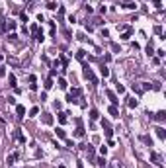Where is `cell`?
Masks as SVG:
<instances>
[{
	"label": "cell",
	"instance_id": "2",
	"mask_svg": "<svg viewBox=\"0 0 166 168\" xmlns=\"http://www.w3.org/2000/svg\"><path fill=\"white\" fill-rule=\"evenodd\" d=\"M106 96L111 100V106H117L119 104V100H117V96H115V92H111V90H106Z\"/></svg>",
	"mask_w": 166,
	"mask_h": 168
},
{
	"label": "cell",
	"instance_id": "5",
	"mask_svg": "<svg viewBox=\"0 0 166 168\" xmlns=\"http://www.w3.org/2000/svg\"><path fill=\"white\" fill-rule=\"evenodd\" d=\"M152 119H156V121H164V119H166V112H158V113H154V115H152Z\"/></svg>",
	"mask_w": 166,
	"mask_h": 168
},
{
	"label": "cell",
	"instance_id": "3",
	"mask_svg": "<svg viewBox=\"0 0 166 168\" xmlns=\"http://www.w3.org/2000/svg\"><path fill=\"white\" fill-rule=\"evenodd\" d=\"M76 123H78V127H76V131H74V137H84V127H82V121H80V119H76Z\"/></svg>",
	"mask_w": 166,
	"mask_h": 168
},
{
	"label": "cell",
	"instance_id": "22",
	"mask_svg": "<svg viewBox=\"0 0 166 168\" xmlns=\"http://www.w3.org/2000/svg\"><path fill=\"white\" fill-rule=\"evenodd\" d=\"M8 80H10V86H12V88H16V76H14V74H10Z\"/></svg>",
	"mask_w": 166,
	"mask_h": 168
},
{
	"label": "cell",
	"instance_id": "15",
	"mask_svg": "<svg viewBox=\"0 0 166 168\" xmlns=\"http://www.w3.org/2000/svg\"><path fill=\"white\" fill-rule=\"evenodd\" d=\"M16 158H18V152H12V154L8 156V164H14V162H16Z\"/></svg>",
	"mask_w": 166,
	"mask_h": 168
},
{
	"label": "cell",
	"instance_id": "12",
	"mask_svg": "<svg viewBox=\"0 0 166 168\" xmlns=\"http://www.w3.org/2000/svg\"><path fill=\"white\" fill-rule=\"evenodd\" d=\"M100 72H102V76H104V78H106V76H110V68H108V67H104V65L100 67Z\"/></svg>",
	"mask_w": 166,
	"mask_h": 168
},
{
	"label": "cell",
	"instance_id": "11",
	"mask_svg": "<svg viewBox=\"0 0 166 168\" xmlns=\"http://www.w3.org/2000/svg\"><path fill=\"white\" fill-rule=\"evenodd\" d=\"M16 113H18V117H24V113H26V108H24V106H16Z\"/></svg>",
	"mask_w": 166,
	"mask_h": 168
},
{
	"label": "cell",
	"instance_id": "10",
	"mask_svg": "<svg viewBox=\"0 0 166 168\" xmlns=\"http://www.w3.org/2000/svg\"><path fill=\"white\" fill-rule=\"evenodd\" d=\"M108 112L113 115V117H119V110H117V106H110V110Z\"/></svg>",
	"mask_w": 166,
	"mask_h": 168
},
{
	"label": "cell",
	"instance_id": "17",
	"mask_svg": "<svg viewBox=\"0 0 166 168\" xmlns=\"http://www.w3.org/2000/svg\"><path fill=\"white\" fill-rule=\"evenodd\" d=\"M66 86H68V84H66L65 78H59V88H61V90H66Z\"/></svg>",
	"mask_w": 166,
	"mask_h": 168
},
{
	"label": "cell",
	"instance_id": "36",
	"mask_svg": "<svg viewBox=\"0 0 166 168\" xmlns=\"http://www.w3.org/2000/svg\"><path fill=\"white\" fill-rule=\"evenodd\" d=\"M111 49H113V51L117 53V51H119V45H117V43H111Z\"/></svg>",
	"mask_w": 166,
	"mask_h": 168
},
{
	"label": "cell",
	"instance_id": "24",
	"mask_svg": "<svg viewBox=\"0 0 166 168\" xmlns=\"http://www.w3.org/2000/svg\"><path fill=\"white\" fill-rule=\"evenodd\" d=\"M45 88H47V90L53 88V78H47V80H45Z\"/></svg>",
	"mask_w": 166,
	"mask_h": 168
},
{
	"label": "cell",
	"instance_id": "31",
	"mask_svg": "<svg viewBox=\"0 0 166 168\" xmlns=\"http://www.w3.org/2000/svg\"><path fill=\"white\" fill-rule=\"evenodd\" d=\"M47 8H49V10H57V4H55V2H49Z\"/></svg>",
	"mask_w": 166,
	"mask_h": 168
},
{
	"label": "cell",
	"instance_id": "27",
	"mask_svg": "<svg viewBox=\"0 0 166 168\" xmlns=\"http://www.w3.org/2000/svg\"><path fill=\"white\" fill-rule=\"evenodd\" d=\"M152 4H154V8H162V0H152Z\"/></svg>",
	"mask_w": 166,
	"mask_h": 168
},
{
	"label": "cell",
	"instance_id": "7",
	"mask_svg": "<svg viewBox=\"0 0 166 168\" xmlns=\"http://www.w3.org/2000/svg\"><path fill=\"white\" fill-rule=\"evenodd\" d=\"M127 106H129L131 110H133V108H137V106H139V100H137V98H129V102H127Z\"/></svg>",
	"mask_w": 166,
	"mask_h": 168
},
{
	"label": "cell",
	"instance_id": "29",
	"mask_svg": "<svg viewBox=\"0 0 166 168\" xmlns=\"http://www.w3.org/2000/svg\"><path fill=\"white\" fill-rule=\"evenodd\" d=\"M115 90H117V94H123V92H125V88H123L121 84H117V88H115Z\"/></svg>",
	"mask_w": 166,
	"mask_h": 168
},
{
	"label": "cell",
	"instance_id": "18",
	"mask_svg": "<svg viewBox=\"0 0 166 168\" xmlns=\"http://www.w3.org/2000/svg\"><path fill=\"white\" fill-rule=\"evenodd\" d=\"M123 8H127V10H135L137 6H135V2H125V4H123Z\"/></svg>",
	"mask_w": 166,
	"mask_h": 168
},
{
	"label": "cell",
	"instance_id": "25",
	"mask_svg": "<svg viewBox=\"0 0 166 168\" xmlns=\"http://www.w3.org/2000/svg\"><path fill=\"white\" fill-rule=\"evenodd\" d=\"M90 119H98V110H90Z\"/></svg>",
	"mask_w": 166,
	"mask_h": 168
},
{
	"label": "cell",
	"instance_id": "26",
	"mask_svg": "<svg viewBox=\"0 0 166 168\" xmlns=\"http://www.w3.org/2000/svg\"><path fill=\"white\" fill-rule=\"evenodd\" d=\"M129 37H131V31H129V29H127V31H123V33H121V39H129Z\"/></svg>",
	"mask_w": 166,
	"mask_h": 168
},
{
	"label": "cell",
	"instance_id": "13",
	"mask_svg": "<svg viewBox=\"0 0 166 168\" xmlns=\"http://www.w3.org/2000/svg\"><path fill=\"white\" fill-rule=\"evenodd\" d=\"M57 137H59V139H65V137H66V133H65L63 127H57Z\"/></svg>",
	"mask_w": 166,
	"mask_h": 168
},
{
	"label": "cell",
	"instance_id": "23",
	"mask_svg": "<svg viewBox=\"0 0 166 168\" xmlns=\"http://www.w3.org/2000/svg\"><path fill=\"white\" fill-rule=\"evenodd\" d=\"M37 113H39V108H31V110H29V117H35Z\"/></svg>",
	"mask_w": 166,
	"mask_h": 168
},
{
	"label": "cell",
	"instance_id": "16",
	"mask_svg": "<svg viewBox=\"0 0 166 168\" xmlns=\"http://www.w3.org/2000/svg\"><path fill=\"white\" fill-rule=\"evenodd\" d=\"M84 57H86V51H84V49L76 51V59H78V61H84Z\"/></svg>",
	"mask_w": 166,
	"mask_h": 168
},
{
	"label": "cell",
	"instance_id": "6",
	"mask_svg": "<svg viewBox=\"0 0 166 168\" xmlns=\"http://www.w3.org/2000/svg\"><path fill=\"white\" fill-rule=\"evenodd\" d=\"M43 123H45V125H51V123H53V115H51V113H43Z\"/></svg>",
	"mask_w": 166,
	"mask_h": 168
},
{
	"label": "cell",
	"instance_id": "30",
	"mask_svg": "<svg viewBox=\"0 0 166 168\" xmlns=\"http://www.w3.org/2000/svg\"><path fill=\"white\" fill-rule=\"evenodd\" d=\"M96 164H100V166H106V158H104V156H102V158H98V162H96Z\"/></svg>",
	"mask_w": 166,
	"mask_h": 168
},
{
	"label": "cell",
	"instance_id": "39",
	"mask_svg": "<svg viewBox=\"0 0 166 168\" xmlns=\"http://www.w3.org/2000/svg\"><path fill=\"white\" fill-rule=\"evenodd\" d=\"M2 59H4V55H2V53H0V61H2Z\"/></svg>",
	"mask_w": 166,
	"mask_h": 168
},
{
	"label": "cell",
	"instance_id": "37",
	"mask_svg": "<svg viewBox=\"0 0 166 168\" xmlns=\"http://www.w3.org/2000/svg\"><path fill=\"white\" fill-rule=\"evenodd\" d=\"M4 74H6V70H4V67L0 65V76H4Z\"/></svg>",
	"mask_w": 166,
	"mask_h": 168
},
{
	"label": "cell",
	"instance_id": "14",
	"mask_svg": "<svg viewBox=\"0 0 166 168\" xmlns=\"http://www.w3.org/2000/svg\"><path fill=\"white\" fill-rule=\"evenodd\" d=\"M80 94H82V88H72V92H70L72 98H76V96H80Z\"/></svg>",
	"mask_w": 166,
	"mask_h": 168
},
{
	"label": "cell",
	"instance_id": "20",
	"mask_svg": "<svg viewBox=\"0 0 166 168\" xmlns=\"http://www.w3.org/2000/svg\"><path fill=\"white\" fill-rule=\"evenodd\" d=\"M141 139L145 141V143H147V145H149V147H152V139H150V137H149V135H143V137H141Z\"/></svg>",
	"mask_w": 166,
	"mask_h": 168
},
{
	"label": "cell",
	"instance_id": "38",
	"mask_svg": "<svg viewBox=\"0 0 166 168\" xmlns=\"http://www.w3.org/2000/svg\"><path fill=\"white\" fill-rule=\"evenodd\" d=\"M78 168H84V166H82V162H78Z\"/></svg>",
	"mask_w": 166,
	"mask_h": 168
},
{
	"label": "cell",
	"instance_id": "9",
	"mask_svg": "<svg viewBox=\"0 0 166 168\" xmlns=\"http://www.w3.org/2000/svg\"><path fill=\"white\" fill-rule=\"evenodd\" d=\"M86 154H88V158H90V160L94 158V147H92V145H88V147H86Z\"/></svg>",
	"mask_w": 166,
	"mask_h": 168
},
{
	"label": "cell",
	"instance_id": "35",
	"mask_svg": "<svg viewBox=\"0 0 166 168\" xmlns=\"http://www.w3.org/2000/svg\"><path fill=\"white\" fill-rule=\"evenodd\" d=\"M106 152H108V149H106V147H100V154H102V156H106Z\"/></svg>",
	"mask_w": 166,
	"mask_h": 168
},
{
	"label": "cell",
	"instance_id": "28",
	"mask_svg": "<svg viewBox=\"0 0 166 168\" xmlns=\"http://www.w3.org/2000/svg\"><path fill=\"white\" fill-rule=\"evenodd\" d=\"M6 26H8V29H16V22H6Z\"/></svg>",
	"mask_w": 166,
	"mask_h": 168
},
{
	"label": "cell",
	"instance_id": "21",
	"mask_svg": "<svg viewBox=\"0 0 166 168\" xmlns=\"http://www.w3.org/2000/svg\"><path fill=\"white\" fill-rule=\"evenodd\" d=\"M59 121H61V123H66V113H65V112L59 113Z\"/></svg>",
	"mask_w": 166,
	"mask_h": 168
},
{
	"label": "cell",
	"instance_id": "19",
	"mask_svg": "<svg viewBox=\"0 0 166 168\" xmlns=\"http://www.w3.org/2000/svg\"><path fill=\"white\" fill-rule=\"evenodd\" d=\"M147 55H149V57H152V55H154V49H152V43H149V45H147Z\"/></svg>",
	"mask_w": 166,
	"mask_h": 168
},
{
	"label": "cell",
	"instance_id": "34",
	"mask_svg": "<svg viewBox=\"0 0 166 168\" xmlns=\"http://www.w3.org/2000/svg\"><path fill=\"white\" fill-rule=\"evenodd\" d=\"M20 18H22V22H24V24L28 22V14H26V12H22V16H20Z\"/></svg>",
	"mask_w": 166,
	"mask_h": 168
},
{
	"label": "cell",
	"instance_id": "1",
	"mask_svg": "<svg viewBox=\"0 0 166 168\" xmlns=\"http://www.w3.org/2000/svg\"><path fill=\"white\" fill-rule=\"evenodd\" d=\"M84 76H86V78H88V80H90V82H98V78H96V76H94V72H92V68H84Z\"/></svg>",
	"mask_w": 166,
	"mask_h": 168
},
{
	"label": "cell",
	"instance_id": "33",
	"mask_svg": "<svg viewBox=\"0 0 166 168\" xmlns=\"http://www.w3.org/2000/svg\"><path fill=\"white\" fill-rule=\"evenodd\" d=\"M152 88H154V90H160V88H162V84H160V82H152Z\"/></svg>",
	"mask_w": 166,
	"mask_h": 168
},
{
	"label": "cell",
	"instance_id": "8",
	"mask_svg": "<svg viewBox=\"0 0 166 168\" xmlns=\"http://www.w3.org/2000/svg\"><path fill=\"white\" fill-rule=\"evenodd\" d=\"M156 135H158V139H162V141L166 139V131L162 127H156Z\"/></svg>",
	"mask_w": 166,
	"mask_h": 168
},
{
	"label": "cell",
	"instance_id": "4",
	"mask_svg": "<svg viewBox=\"0 0 166 168\" xmlns=\"http://www.w3.org/2000/svg\"><path fill=\"white\" fill-rule=\"evenodd\" d=\"M150 160H152L156 166H162V162H160V154H158V152H154V151L150 152Z\"/></svg>",
	"mask_w": 166,
	"mask_h": 168
},
{
	"label": "cell",
	"instance_id": "32",
	"mask_svg": "<svg viewBox=\"0 0 166 168\" xmlns=\"http://www.w3.org/2000/svg\"><path fill=\"white\" fill-rule=\"evenodd\" d=\"M154 33H158V35H162V28H160V26H154Z\"/></svg>",
	"mask_w": 166,
	"mask_h": 168
}]
</instances>
